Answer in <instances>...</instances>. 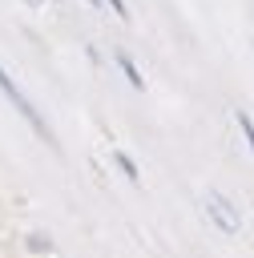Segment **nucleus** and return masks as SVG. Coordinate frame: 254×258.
Masks as SVG:
<instances>
[{
    "instance_id": "nucleus-6",
    "label": "nucleus",
    "mask_w": 254,
    "mask_h": 258,
    "mask_svg": "<svg viewBox=\"0 0 254 258\" xmlns=\"http://www.w3.org/2000/svg\"><path fill=\"white\" fill-rule=\"evenodd\" d=\"M24 4H28V8H40V0H24Z\"/></svg>"
},
{
    "instance_id": "nucleus-3",
    "label": "nucleus",
    "mask_w": 254,
    "mask_h": 258,
    "mask_svg": "<svg viewBox=\"0 0 254 258\" xmlns=\"http://www.w3.org/2000/svg\"><path fill=\"white\" fill-rule=\"evenodd\" d=\"M117 64H121V69H125V77H129V85H133V89H141V85H145V81H141V73H137V64H133V60H129V56H125V52H121V56H117Z\"/></svg>"
},
{
    "instance_id": "nucleus-4",
    "label": "nucleus",
    "mask_w": 254,
    "mask_h": 258,
    "mask_svg": "<svg viewBox=\"0 0 254 258\" xmlns=\"http://www.w3.org/2000/svg\"><path fill=\"white\" fill-rule=\"evenodd\" d=\"M113 161L125 169V177H129V181H137V177H141V169L133 165V157H129V153H121V149H117V153H113Z\"/></svg>"
},
{
    "instance_id": "nucleus-1",
    "label": "nucleus",
    "mask_w": 254,
    "mask_h": 258,
    "mask_svg": "<svg viewBox=\"0 0 254 258\" xmlns=\"http://www.w3.org/2000/svg\"><path fill=\"white\" fill-rule=\"evenodd\" d=\"M0 89H4V97H8V101H12L16 109H20V117H24V121H28V125H32L36 133H44V137H48V125H44V121L36 117V109H32V101H28V97L20 93V85H16V81H12L8 73H4V64H0Z\"/></svg>"
},
{
    "instance_id": "nucleus-2",
    "label": "nucleus",
    "mask_w": 254,
    "mask_h": 258,
    "mask_svg": "<svg viewBox=\"0 0 254 258\" xmlns=\"http://www.w3.org/2000/svg\"><path fill=\"white\" fill-rule=\"evenodd\" d=\"M206 210L214 214V222H218L226 234H238V226H242V222H238V210H234L222 194H214V189H210V194H206Z\"/></svg>"
},
{
    "instance_id": "nucleus-5",
    "label": "nucleus",
    "mask_w": 254,
    "mask_h": 258,
    "mask_svg": "<svg viewBox=\"0 0 254 258\" xmlns=\"http://www.w3.org/2000/svg\"><path fill=\"white\" fill-rule=\"evenodd\" d=\"M109 4H113V12H117V16H121V20H125V16H129V8H125V0H109Z\"/></svg>"
}]
</instances>
